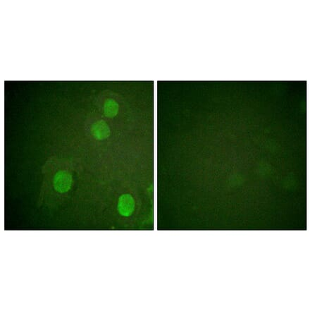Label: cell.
I'll return each instance as SVG.
<instances>
[{
  "instance_id": "6da1fadb",
  "label": "cell",
  "mask_w": 310,
  "mask_h": 311,
  "mask_svg": "<svg viewBox=\"0 0 310 311\" xmlns=\"http://www.w3.org/2000/svg\"><path fill=\"white\" fill-rule=\"evenodd\" d=\"M72 185V177L68 172L60 171L54 176V189L59 193L67 192Z\"/></svg>"
},
{
  "instance_id": "7a4b0ae2",
  "label": "cell",
  "mask_w": 310,
  "mask_h": 311,
  "mask_svg": "<svg viewBox=\"0 0 310 311\" xmlns=\"http://www.w3.org/2000/svg\"><path fill=\"white\" fill-rule=\"evenodd\" d=\"M135 201L130 194H124L119 200L118 211L122 216L129 217L134 212Z\"/></svg>"
},
{
  "instance_id": "3957f363",
  "label": "cell",
  "mask_w": 310,
  "mask_h": 311,
  "mask_svg": "<svg viewBox=\"0 0 310 311\" xmlns=\"http://www.w3.org/2000/svg\"><path fill=\"white\" fill-rule=\"evenodd\" d=\"M91 133L96 139L103 140L108 138L110 135V130L104 121L100 120L93 124Z\"/></svg>"
},
{
  "instance_id": "277c9868",
  "label": "cell",
  "mask_w": 310,
  "mask_h": 311,
  "mask_svg": "<svg viewBox=\"0 0 310 311\" xmlns=\"http://www.w3.org/2000/svg\"><path fill=\"white\" fill-rule=\"evenodd\" d=\"M119 104L115 101L108 99L104 103V113L109 118H114L118 114Z\"/></svg>"
}]
</instances>
